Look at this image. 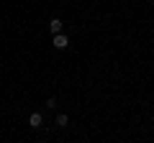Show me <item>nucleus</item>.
I'll return each mask as SVG.
<instances>
[{"label": "nucleus", "instance_id": "1", "mask_svg": "<svg viewBox=\"0 0 154 143\" xmlns=\"http://www.w3.org/2000/svg\"><path fill=\"white\" fill-rule=\"evenodd\" d=\"M69 46V39L64 33H54V49H67Z\"/></svg>", "mask_w": 154, "mask_h": 143}, {"label": "nucleus", "instance_id": "2", "mask_svg": "<svg viewBox=\"0 0 154 143\" xmlns=\"http://www.w3.org/2000/svg\"><path fill=\"white\" fill-rule=\"evenodd\" d=\"M41 123H44V115L41 112H31L28 115V125L31 128H41Z\"/></svg>", "mask_w": 154, "mask_h": 143}, {"label": "nucleus", "instance_id": "3", "mask_svg": "<svg viewBox=\"0 0 154 143\" xmlns=\"http://www.w3.org/2000/svg\"><path fill=\"white\" fill-rule=\"evenodd\" d=\"M62 28H64V23H62L59 18H51L49 21V31L51 33H62Z\"/></svg>", "mask_w": 154, "mask_h": 143}, {"label": "nucleus", "instance_id": "4", "mask_svg": "<svg viewBox=\"0 0 154 143\" xmlns=\"http://www.w3.org/2000/svg\"><path fill=\"white\" fill-rule=\"evenodd\" d=\"M67 123H69L67 115H57V128H67Z\"/></svg>", "mask_w": 154, "mask_h": 143}, {"label": "nucleus", "instance_id": "5", "mask_svg": "<svg viewBox=\"0 0 154 143\" xmlns=\"http://www.w3.org/2000/svg\"><path fill=\"white\" fill-rule=\"evenodd\" d=\"M46 107H49V110H54V107H57V100L49 97V100H46Z\"/></svg>", "mask_w": 154, "mask_h": 143}]
</instances>
